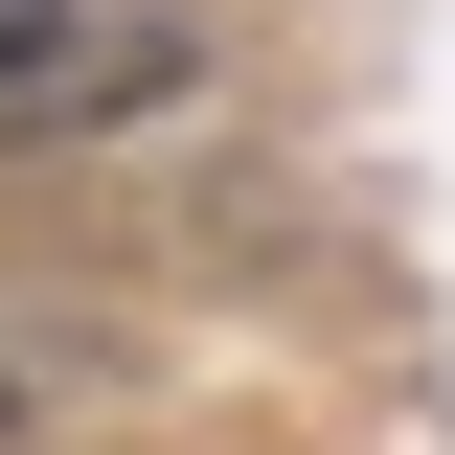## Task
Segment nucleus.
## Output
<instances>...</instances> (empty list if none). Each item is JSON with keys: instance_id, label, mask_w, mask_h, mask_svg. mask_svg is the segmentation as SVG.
Wrapping results in <instances>:
<instances>
[{"instance_id": "obj_1", "label": "nucleus", "mask_w": 455, "mask_h": 455, "mask_svg": "<svg viewBox=\"0 0 455 455\" xmlns=\"http://www.w3.org/2000/svg\"><path fill=\"white\" fill-rule=\"evenodd\" d=\"M205 92L182 0H0V137H137Z\"/></svg>"}]
</instances>
